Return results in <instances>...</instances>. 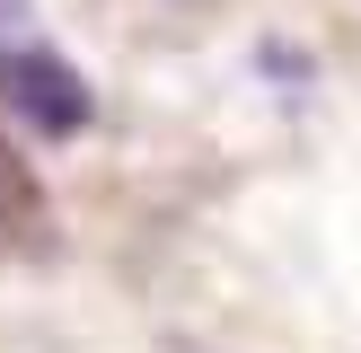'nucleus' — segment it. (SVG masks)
Here are the masks:
<instances>
[{
	"label": "nucleus",
	"mask_w": 361,
	"mask_h": 353,
	"mask_svg": "<svg viewBox=\"0 0 361 353\" xmlns=\"http://www.w3.org/2000/svg\"><path fill=\"white\" fill-rule=\"evenodd\" d=\"M35 212V168L18 159V141L0 133V221H27Z\"/></svg>",
	"instance_id": "nucleus-2"
},
{
	"label": "nucleus",
	"mask_w": 361,
	"mask_h": 353,
	"mask_svg": "<svg viewBox=\"0 0 361 353\" xmlns=\"http://www.w3.org/2000/svg\"><path fill=\"white\" fill-rule=\"evenodd\" d=\"M0 106H9L27 133H44V141H80L88 115H97V97H88V80L71 71V53L35 44V35H0Z\"/></svg>",
	"instance_id": "nucleus-1"
}]
</instances>
